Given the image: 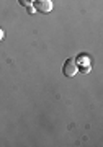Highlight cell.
I'll return each instance as SVG.
<instances>
[{
    "label": "cell",
    "instance_id": "cell-2",
    "mask_svg": "<svg viewBox=\"0 0 103 147\" xmlns=\"http://www.w3.org/2000/svg\"><path fill=\"white\" fill-rule=\"evenodd\" d=\"M33 8L39 13H49L52 10V2L51 0H33Z\"/></svg>",
    "mask_w": 103,
    "mask_h": 147
},
{
    "label": "cell",
    "instance_id": "cell-1",
    "mask_svg": "<svg viewBox=\"0 0 103 147\" xmlns=\"http://www.w3.org/2000/svg\"><path fill=\"white\" fill-rule=\"evenodd\" d=\"M77 72H79L77 62H75L74 59H67L66 62H64V65H62V74H64L66 77H74Z\"/></svg>",
    "mask_w": 103,
    "mask_h": 147
},
{
    "label": "cell",
    "instance_id": "cell-5",
    "mask_svg": "<svg viewBox=\"0 0 103 147\" xmlns=\"http://www.w3.org/2000/svg\"><path fill=\"white\" fill-rule=\"evenodd\" d=\"M3 39V31H2V28H0V41Z\"/></svg>",
    "mask_w": 103,
    "mask_h": 147
},
{
    "label": "cell",
    "instance_id": "cell-4",
    "mask_svg": "<svg viewBox=\"0 0 103 147\" xmlns=\"http://www.w3.org/2000/svg\"><path fill=\"white\" fill-rule=\"evenodd\" d=\"M26 10H28V13H33L35 8H33V5H28V7H26Z\"/></svg>",
    "mask_w": 103,
    "mask_h": 147
},
{
    "label": "cell",
    "instance_id": "cell-3",
    "mask_svg": "<svg viewBox=\"0 0 103 147\" xmlns=\"http://www.w3.org/2000/svg\"><path fill=\"white\" fill-rule=\"evenodd\" d=\"M18 2H20V5H23V7H28V5L33 3V0H18Z\"/></svg>",
    "mask_w": 103,
    "mask_h": 147
}]
</instances>
